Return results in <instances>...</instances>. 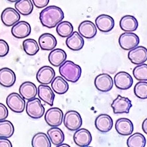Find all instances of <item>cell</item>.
Here are the masks:
<instances>
[{
  "instance_id": "1",
  "label": "cell",
  "mask_w": 147,
  "mask_h": 147,
  "mask_svg": "<svg viewBox=\"0 0 147 147\" xmlns=\"http://www.w3.org/2000/svg\"><path fill=\"white\" fill-rule=\"evenodd\" d=\"M64 18L62 9L56 5H50L42 10L40 13V21L47 28H54Z\"/></svg>"
},
{
  "instance_id": "2",
  "label": "cell",
  "mask_w": 147,
  "mask_h": 147,
  "mask_svg": "<svg viewBox=\"0 0 147 147\" xmlns=\"http://www.w3.org/2000/svg\"><path fill=\"white\" fill-rule=\"evenodd\" d=\"M62 78L66 81L76 82L81 76L82 69L80 66L74 63L71 61H65L59 69Z\"/></svg>"
},
{
  "instance_id": "3",
  "label": "cell",
  "mask_w": 147,
  "mask_h": 147,
  "mask_svg": "<svg viewBox=\"0 0 147 147\" xmlns=\"http://www.w3.org/2000/svg\"><path fill=\"white\" fill-rule=\"evenodd\" d=\"M63 123L69 131H75L82 126V117L76 110H69L63 115Z\"/></svg>"
},
{
  "instance_id": "4",
  "label": "cell",
  "mask_w": 147,
  "mask_h": 147,
  "mask_svg": "<svg viewBox=\"0 0 147 147\" xmlns=\"http://www.w3.org/2000/svg\"><path fill=\"white\" fill-rule=\"evenodd\" d=\"M25 108L27 115L32 119H40L45 114V107L39 98L35 97L32 100H29L25 105Z\"/></svg>"
},
{
  "instance_id": "5",
  "label": "cell",
  "mask_w": 147,
  "mask_h": 147,
  "mask_svg": "<svg viewBox=\"0 0 147 147\" xmlns=\"http://www.w3.org/2000/svg\"><path fill=\"white\" fill-rule=\"evenodd\" d=\"M119 43L121 49L125 51H130L138 46L140 38L138 35L133 32H125L119 36Z\"/></svg>"
},
{
  "instance_id": "6",
  "label": "cell",
  "mask_w": 147,
  "mask_h": 147,
  "mask_svg": "<svg viewBox=\"0 0 147 147\" xmlns=\"http://www.w3.org/2000/svg\"><path fill=\"white\" fill-rule=\"evenodd\" d=\"M63 113L60 108L53 107L49 108L45 113L46 123L51 127H58L63 122Z\"/></svg>"
},
{
  "instance_id": "7",
  "label": "cell",
  "mask_w": 147,
  "mask_h": 147,
  "mask_svg": "<svg viewBox=\"0 0 147 147\" xmlns=\"http://www.w3.org/2000/svg\"><path fill=\"white\" fill-rule=\"evenodd\" d=\"M6 104L12 112L21 113L25 110L26 103L24 99L17 93H12L6 98Z\"/></svg>"
},
{
  "instance_id": "8",
  "label": "cell",
  "mask_w": 147,
  "mask_h": 147,
  "mask_svg": "<svg viewBox=\"0 0 147 147\" xmlns=\"http://www.w3.org/2000/svg\"><path fill=\"white\" fill-rule=\"evenodd\" d=\"M115 114H128L132 107L131 102L127 97L118 95L111 104Z\"/></svg>"
},
{
  "instance_id": "9",
  "label": "cell",
  "mask_w": 147,
  "mask_h": 147,
  "mask_svg": "<svg viewBox=\"0 0 147 147\" xmlns=\"http://www.w3.org/2000/svg\"><path fill=\"white\" fill-rule=\"evenodd\" d=\"M128 58L132 63L141 65L147 60V49L142 46H139L131 49L128 53Z\"/></svg>"
},
{
  "instance_id": "10",
  "label": "cell",
  "mask_w": 147,
  "mask_h": 147,
  "mask_svg": "<svg viewBox=\"0 0 147 147\" xmlns=\"http://www.w3.org/2000/svg\"><path fill=\"white\" fill-rule=\"evenodd\" d=\"M113 80L109 74L106 73L100 74L95 77L94 84L95 88L101 92H108L113 89Z\"/></svg>"
},
{
  "instance_id": "11",
  "label": "cell",
  "mask_w": 147,
  "mask_h": 147,
  "mask_svg": "<svg viewBox=\"0 0 147 147\" xmlns=\"http://www.w3.org/2000/svg\"><path fill=\"white\" fill-rule=\"evenodd\" d=\"M55 77V71L51 66L45 65L38 69L36 74L38 82L43 85H48L52 82Z\"/></svg>"
},
{
  "instance_id": "12",
  "label": "cell",
  "mask_w": 147,
  "mask_h": 147,
  "mask_svg": "<svg viewBox=\"0 0 147 147\" xmlns=\"http://www.w3.org/2000/svg\"><path fill=\"white\" fill-rule=\"evenodd\" d=\"M113 82L119 89L127 90L131 88L133 84V78L126 71H119L115 76Z\"/></svg>"
},
{
  "instance_id": "13",
  "label": "cell",
  "mask_w": 147,
  "mask_h": 147,
  "mask_svg": "<svg viewBox=\"0 0 147 147\" xmlns=\"http://www.w3.org/2000/svg\"><path fill=\"white\" fill-rule=\"evenodd\" d=\"M20 18L21 16L17 11L10 7L4 9L1 14V21L7 27L13 26L20 21Z\"/></svg>"
},
{
  "instance_id": "14",
  "label": "cell",
  "mask_w": 147,
  "mask_h": 147,
  "mask_svg": "<svg viewBox=\"0 0 147 147\" xmlns=\"http://www.w3.org/2000/svg\"><path fill=\"white\" fill-rule=\"evenodd\" d=\"M95 26L100 32L104 33L110 32L115 26V20L107 14H101L95 18Z\"/></svg>"
},
{
  "instance_id": "15",
  "label": "cell",
  "mask_w": 147,
  "mask_h": 147,
  "mask_svg": "<svg viewBox=\"0 0 147 147\" xmlns=\"http://www.w3.org/2000/svg\"><path fill=\"white\" fill-rule=\"evenodd\" d=\"M31 26L26 21H18L11 29V33L14 38L23 39L27 38L31 34Z\"/></svg>"
},
{
  "instance_id": "16",
  "label": "cell",
  "mask_w": 147,
  "mask_h": 147,
  "mask_svg": "<svg viewBox=\"0 0 147 147\" xmlns=\"http://www.w3.org/2000/svg\"><path fill=\"white\" fill-rule=\"evenodd\" d=\"M74 141L77 146L80 147L89 146L91 143L92 136L87 129H79L74 134Z\"/></svg>"
},
{
  "instance_id": "17",
  "label": "cell",
  "mask_w": 147,
  "mask_h": 147,
  "mask_svg": "<svg viewBox=\"0 0 147 147\" xmlns=\"http://www.w3.org/2000/svg\"><path fill=\"white\" fill-rule=\"evenodd\" d=\"M95 126L99 131L107 133L113 128V120L110 116L106 114H102L95 119Z\"/></svg>"
},
{
  "instance_id": "18",
  "label": "cell",
  "mask_w": 147,
  "mask_h": 147,
  "mask_svg": "<svg viewBox=\"0 0 147 147\" xmlns=\"http://www.w3.org/2000/svg\"><path fill=\"white\" fill-rule=\"evenodd\" d=\"M38 94V88L32 82L26 81L21 84L19 87V95L24 100H31Z\"/></svg>"
},
{
  "instance_id": "19",
  "label": "cell",
  "mask_w": 147,
  "mask_h": 147,
  "mask_svg": "<svg viewBox=\"0 0 147 147\" xmlns=\"http://www.w3.org/2000/svg\"><path fill=\"white\" fill-rule=\"evenodd\" d=\"M78 34L86 39H92L96 36L97 27L90 21H84L78 26Z\"/></svg>"
},
{
  "instance_id": "20",
  "label": "cell",
  "mask_w": 147,
  "mask_h": 147,
  "mask_svg": "<svg viewBox=\"0 0 147 147\" xmlns=\"http://www.w3.org/2000/svg\"><path fill=\"white\" fill-rule=\"evenodd\" d=\"M16 82V74L8 67L0 69V84L3 87H12Z\"/></svg>"
},
{
  "instance_id": "21",
  "label": "cell",
  "mask_w": 147,
  "mask_h": 147,
  "mask_svg": "<svg viewBox=\"0 0 147 147\" xmlns=\"http://www.w3.org/2000/svg\"><path fill=\"white\" fill-rule=\"evenodd\" d=\"M115 129L121 136H130L134 131V125L129 119L121 118L116 121Z\"/></svg>"
},
{
  "instance_id": "22",
  "label": "cell",
  "mask_w": 147,
  "mask_h": 147,
  "mask_svg": "<svg viewBox=\"0 0 147 147\" xmlns=\"http://www.w3.org/2000/svg\"><path fill=\"white\" fill-rule=\"evenodd\" d=\"M39 47L43 51H53L57 45L56 38L53 34L45 33L42 34L38 39Z\"/></svg>"
},
{
  "instance_id": "23",
  "label": "cell",
  "mask_w": 147,
  "mask_h": 147,
  "mask_svg": "<svg viewBox=\"0 0 147 147\" xmlns=\"http://www.w3.org/2000/svg\"><path fill=\"white\" fill-rule=\"evenodd\" d=\"M65 44L69 49L74 51L81 50L84 45L83 38L78 34V32H74L66 39Z\"/></svg>"
},
{
  "instance_id": "24",
  "label": "cell",
  "mask_w": 147,
  "mask_h": 147,
  "mask_svg": "<svg viewBox=\"0 0 147 147\" xmlns=\"http://www.w3.org/2000/svg\"><path fill=\"white\" fill-rule=\"evenodd\" d=\"M38 95L40 100L48 105L52 106L55 100V93L52 89L48 85L40 84L38 87Z\"/></svg>"
},
{
  "instance_id": "25",
  "label": "cell",
  "mask_w": 147,
  "mask_h": 147,
  "mask_svg": "<svg viewBox=\"0 0 147 147\" xmlns=\"http://www.w3.org/2000/svg\"><path fill=\"white\" fill-rule=\"evenodd\" d=\"M67 59V54L65 51L61 49H55L51 51L49 55V61L50 63L55 67H59Z\"/></svg>"
},
{
  "instance_id": "26",
  "label": "cell",
  "mask_w": 147,
  "mask_h": 147,
  "mask_svg": "<svg viewBox=\"0 0 147 147\" xmlns=\"http://www.w3.org/2000/svg\"><path fill=\"white\" fill-rule=\"evenodd\" d=\"M121 29L125 32H133L138 27L136 18L131 15H125L121 18L119 22Z\"/></svg>"
},
{
  "instance_id": "27",
  "label": "cell",
  "mask_w": 147,
  "mask_h": 147,
  "mask_svg": "<svg viewBox=\"0 0 147 147\" xmlns=\"http://www.w3.org/2000/svg\"><path fill=\"white\" fill-rule=\"evenodd\" d=\"M51 89L58 95L65 94L69 89L68 82L61 76L55 77L51 82Z\"/></svg>"
},
{
  "instance_id": "28",
  "label": "cell",
  "mask_w": 147,
  "mask_h": 147,
  "mask_svg": "<svg viewBox=\"0 0 147 147\" xmlns=\"http://www.w3.org/2000/svg\"><path fill=\"white\" fill-rule=\"evenodd\" d=\"M47 136L51 142L55 146L63 144L65 140V136L63 131L59 127H51L47 131Z\"/></svg>"
},
{
  "instance_id": "29",
  "label": "cell",
  "mask_w": 147,
  "mask_h": 147,
  "mask_svg": "<svg viewBox=\"0 0 147 147\" xmlns=\"http://www.w3.org/2000/svg\"><path fill=\"white\" fill-rule=\"evenodd\" d=\"M15 10L18 14L23 16H28L34 10V5L31 0H19L16 1L14 5Z\"/></svg>"
},
{
  "instance_id": "30",
  "label": "cell",
  "mask_w": 147,
  "mask_h": 147,
  "mask_svg": "<svg viewBox=\"0 0 147 147\" xmlns=\"http://www.w3.org/2000/svg\"><path fill=\"white\" fill-rule=\"evenodd\" d=\"M32 145V147H51V142L47 134L38 132L33 137Z\"/></svg>"
},
{
  "instance_id": "31",
  "label": "cell",
  "mask_w": 147,
  "mask_h": 147,
  "mask_svg": "<svg viewBox=\"0 0 147 147\" xmlns=\"http://www.w3.org/2000/svg\"><path fill=\"white\" fill-rule=\"evenodd\" d=\"M146 144V138L143 134L138 132L130 136L127 140L128 147H145Z\"/></svg>"
},
{
  "instance_id": "32",
  "label": "cell",
  "mask_w": 147,
  "mask_h": 147,
  "mask_svg": "<svg viewBox=\"0 0 147 147\" xmlns=\"http://www.w3.org/2000/svg\"><path fill=\"white\" fill-rule=\"evenodd\" d=\"M14 133V127L12 122L8 120L0 121V138H9Z\"/></svg>"
},
{
  "instance_id": "33",
  "label": "cell",
  "mask_w": 147,
  "mask_h": 147,
  "mask_svg": "<svg viewBox=\"0 0 147 147\" xmlns=\"http://www.w3.org/2000/svg\"><path fill=\"white\" fill-rule=\"evenodd\" d=\"M23 48L25 53L29 56L36 55L40 50L38 42L32 38L24 40L23 42Z\"/></svg>"
},
{
  "instance_id": "34",
  "label": "cell",
  "mask_w": 147,
  "mask_h": 147,
  "mask_svg": "<svg viewBox=\"0 0 147 147\" xmlns=\"http://www.w3.org/2000/svg\"><path fill=\"white\" fill-rule=\"evenodd\" d=\"M73 25L69 21H61L57 25L56 32L62 38H67L73 33Z\"/></svg>"
},
{
  "instance_id": "35",
  "label": "cell",
  "mask_w": 147,
  "mask_h": 147,
  "mask_svg": "<svg viewBox=\"0 0 147 147\" xmlns=\"http://www.w3.org/2000/svg\"><path fill=\"white\" fill-rule=\"evenodd\" d=\"M134 78L139 81H146L147 80V65L146 63L136 66L133 70Z\"/></svg>"
},
{
  "instance_id": "36",
  "label": "cell",
  "mask_w": 147,
  "mask_h": 147,
  "mask_svg": "<svg viewBox=\"0 0 147 147\" xmlns=\"http://www.w3.org/2000/svg\"><path fill=\"white\" fill-rule=\"evenodd\" d=\"M134 94L139 99L146 100L147 98V82L140 81L136 84L134 89Z\"/></svg>"
},
{
  "instance_id": "37",
  "label": "cell",
  "mask_w": 147,
  "mask_h": 147,
  "mask_svg": "<svg viewBox=\"0 0 147 147\" xmlns=\"http://www.w3.org/2000/svg\"><path fill=\"white\" fill-rule=\"evenodd\" d=\"M9 53V46L6 41L0 39V57L6 56Z\"/></svg>"
},
{
  "instance_id": "38",
  "label": "cell",
  "mask_w": 147,
  "mask_h": 147,
  "mask_svg": "<svg viewBox=\"0 0 147 147\" xmlns=\"http://www.w3.org/2000/svg\"><path fill=\"white\" fill-rule=\"evenodd\" d=\"M8 116V110L4 104L0 103V121L6 119Z\"/></svg>"
},
{
  "instance_id": "39",
  "label": "cell",
  "mask_w": 147,
  "mask_h": 147,
  "mask_svg": "<svg viewBox=\"0 0 147 147\" xmlns=\"http://www.w3.org/2000/svg\"><path fill=\"white\" fill-rule=\"evenodd\" d=\"M32 3L36 8H42L49 4V0H33Z\"/></svg>"
},
{
  "instance_id": "40",
  "label": "cell",
  "mask_w": 147,
  "mask_h": 147,
  "mask_svg": "<svg viewBox=\"0 0 147 147\" xmlns=\"http://www.w3.org/2000/svg\"><path fill=\"white\" fill-rule=\"evenodd\" d=\"M0 147H12V144L8 139L0 138Z\"/></svg>"
},
{
  "instance_id": "41",
  "label": "cell",
  "mask_w": 147,
  "mask_h": 147,
  "mask_svg": "<svg viewBox=\"0 0 147 147\" xmlns=\"http://www.w3.org/2000/svg\"><path fill=\"white\" fill-rule=\"evenodd\" d=\"M146 124H147V119H146L144 121H143V123H142V129H143V131L145 132V134L147 133Z\"/></svg>"
},
{
  "instance_id": "42",
  "label": "cell",
  "mask_w": 147,
  "mask_h": 147,
  "mask_svg": "<svg viewBox=\"0 0 147 147\" xmlns=\"http://www.w3.org/2000/svg\"><path fill=\"white\" fill-rule=\"evenodd\" d=\"M57 147H70V146H69L67 144H61L60 145H58V146H57Z\"/></svg>"
},
{
  "instance_id": "43",
  "label": "cell",
  "mask_w": 147,
  "mask_h": 147,
  "mask_svg": "<svg viewBox=\"0 0 147 147\" xmlns=\"http://www.w3.org/2000/svg\"><path fill=\"white\" fill-rule=\"evenodd\" d=\"M86 147H92V146H86Z\"/></svg>"
}]
</instances>
